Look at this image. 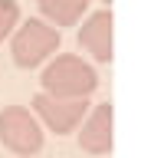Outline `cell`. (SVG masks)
Here are the masks:
<instances>
[{"label": "cell", "instance_id": "cell-1", "mask_svg": "<svg viewBox=\"0 0 151 158\" xmlns=\"http://www.w3.org/2000/svg\"><path fill=\"white\" fill-rule=\"evenodd\" d=\"M43 92L59 99H85L89 92H95L99 86V76L95 69L85 63L82 56H72V53H62L43 69Z\"/></svg>", "mask_w": 151, "mask_h": 158}, {"label": "cell", "instance_id": "cell-2", "mask_svg": "<svg viewBox=\"0 0 151 158\" xmlns=\"http://www.w3.org/2000/svg\"><path fill=\"white\" fill-rule=\"evenodd\" d=\"M0 142L13 155L30 158L43 148V125L26 106H3L0 112Z\"/></svg>", "mask_w": 151, "mask_h": 158}, {"label": "cell", "instance_id": "cell-3", "mask_svg": "<svg viewBox=\"0 0 151 158\" xmlns=\"http://www.w3.org/2000/svg\"><path fill=\"white\" fill-rule=\"evenodd\" d=\"M62 36L59 30L43 23V20H26L17 33H13V43H10V53H13V63L20 69H33L40 66L46 56H53L59 49Z\"/></svg>", "mask_w": 151, "mask_h": 158}, {"label": "cell", "instance_id": "cell-4", "mask_svg": "<svg viewBox=\"0 0 151 158\" xmlns=\"http://www.w3.org/2000/svg\"><path fill=\"white\" fill-rule=\"evenodd\" d=\"M33 112L43 118V125L50 132L66 135L85 118L89 102L85 99H59V96H50V92H40V96H33Z\"/></svg>", "mask_w": 151, "mask_h": 158}, {"label": "cell", "instance_id": "cell-5", "mask_svg": "<svg viewBox=\"0 0 151 158\" xmlns=\"http://www.w3.org/2000/svg\"><path fill=\"white\" fill-rule=\"evenodd\" d=\"M112 102H99L89 115L82 118V132H79V148L89 155H105L112 152Z\"/></svg>", "mask_w": 151, "mask_h": 158}, {"label": "cell", "instance_id": "cell-6", "mask_svg": "<svg viewBox=\"0 0 151 158\" xmlns=\"http://www.w3.org/2000/svg\"><path fill=\"white\" fill-rule=\"evenodd\" d=\"M79 46L92 53V59L109 63L112 59V10H95L79 30Z\"/></svg>", "mask_w": 151, "mask_h": 158}, {"label": "cell", "instance_id": "cell-7", "mask_svg": "<svg viewBox=\"0 0 151 158\" xmlns=\"http://www.w3.org/2000/svg\"><path fill=\"white\" fill-rule=\"evenodd\" d=\"M85 7H89V0H40L43 17L53 27H76L85 13Z\"/></svg>", "mask_w": 151, "mask_h": 158}, {"label": "cell", "instance_id": "cell-8", "mask_svg": "<svg viewBox=\"0 0 151 158\" xmlns=\"http://www.w3.org/2000/svg\"><path fill=\"white\" fill-rule=\"evenodd\" d=\"M17 23H20V7H17V0H0V43L13 33Z\"/></svg>", "mask_w": 151, "mask_h": 158}]
</instances>
